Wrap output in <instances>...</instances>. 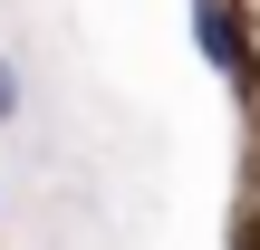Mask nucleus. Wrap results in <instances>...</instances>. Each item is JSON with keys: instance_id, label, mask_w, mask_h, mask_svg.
<instances>
[{"instance_id": "f03ea898", "label": "nucleus", "mask_w": 260, "mask_h": 250, "mask_svg": "<svg viewBox=\"0 0 260 250\" xmlns=\"http://www.w3.org/2000/svg\"><path fill=\"white\" fill-rule=\"evenodd\" d=\"M19 106H29V87H19V58L0 48V125H19Z\"/></svg>"}, {"instance_id": "f257e3e1", "label": "nucleus", "mask_w": 260, "mask_h": 250, "mask_svg": "<svg viewBox=\"0 0 260 250\" xmlns=\"http://www.w3.org/2000/svg\"><path fill=\"white\" fill-rule=\"evenodd\" d=\"M193 48H203L222 77L241 67V29H232V10H222V0H193Z\"/></svg>"}]
</instances>
